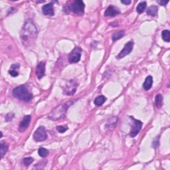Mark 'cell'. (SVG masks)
I'll use <instances>...</instances> for the list:
<instances>
[{"label": "cell", "mask_w": 170, "mask_h": 170, "mask_svg": "<svg viewBox=\"0 0 170 170\" xmlns=\"http://www.w3.org/2000/svg\"><path fill=\"white\" fill-rule=\"evenodd\" d=\"M38 35L37 27L31 19H27L25 22L20 33V38L23 45L26 47L31 46L35 41Z\"/></svg>", "instance_id": "6da1fadb"}, {"label": "cell", "mask_w": 170, "mask_h": 170, "mask_svg": "<svg viewBox=\"0 0 170 170\" xmlns=\"http://www.w3.org/2000/svg\"><path fill=\"white\" fill-rule=\"evenodd\" d=\"M69 101L66 102V103L61 104V105L57 106V107L53 108L49 114L48 115V118L49 119L52 120H59L63 118L66 114V112L68 110V108L70 107L71 105H72L73 102Z\"/></svg>", "instance_id": "7a4b0ae2"}, {"label": "cell", "mask_w": 170, "mask_h": 170, "mask_svg": "<svg viewBox=\"0 0 170 170\" xmlns=\"http://www.w3.org/2000/svg\"><path fill=\"white\" fill-rule=\"evenodd\" d=\"M13 95L17 99L23 100L25 102H29L32 99V95L25 85L15 88L13 90Z\"/></svg>", "instance_id": "3957f363"}, {"label": "cell", "mask_w": 170, "mask_h": 170, "mask_svg": "<svg viewBox=\"0 0 170 170\" xmlns=\"http://www.w3.org/2000/svg\"><path fill=\"white\" fill-rule=\"evenodd\" d=\"M82 49L79 47H77L73 49V51L69 53L68 57L69 62L70 63H77L81 60Z\"/></svg>", "instance_id": "277c9868"}, {"label": "cell", "mask_w": 170, "mask_h": 170, "mask_svg": "<svg viewBox=\"0 0 170 170\" xmlns=\"http://www.w3.org/2000/svg\"><path fill=\"white\" fill-rule=\"evenodd\" d=\"M85 5L81 0L75 1L70 5V9L76 14H83L85 11Z\"/></svg>", "instance_id": "5b68a950"}, {"label": "cell", "mask_w": 170, "mask_h": 170, "mask_svg": "<svg viewBox=\"0 0 170 170\" xmlns=\"http://www.w3.org/2000/svg\"><path fill=\"white\" fill-rule=\"evenodd\" d=\"M130 118L132 120V128H131L130 135L131 137L134 138L136 136L137 134L140 132V131L142 129L143 123L140 121V120H136L132 117V116H130Z\"/></svg>", "instance_id": "8992f818"}, {"label": "cell", "mask_w": 170, "mask_h": 170, "mask_svg": "<svg viewBox=\"0 0 170 170\" xmlns=\"http://www.w3.org/2000/svg\"><path fill=\"white\" fill-rule=\"evenodd\" d=\"M47 138L45 128L44 126H40L37 129L33 134V138L36 142H43Z\"/></svg>", "instance_id": "52a82bcc"}, {"label": "cell", "mask_w": 170, "mask_h": 170, "mask_svg": "<svg viewBox=\"0 0 170 170\" xmlns=\"http://www.w3.org/2000/svg\"><path fill=\"white\" fill-rule=\"evenodd\" d=\"M78 85L77 82L73 80L68 81L65 85V87L63 90V93L67 95H73L77 91Z\"/></svg>", "instance_id": "ba28073f"}, {"label": "cell", "mask_w": 170, "mask_h": 170, "mask_svg": "<svg viewBox=\"0 0 170 170\" xmlns=\"http://www.w3.org/2000/svg\"><path fill=\"white\" fill-rule=\"evenodd\" d=\"M134 47V42L133 41H129L125 45L124 49L120 51V53L118 54V56H116V59H120L124 58L126 55L130 54L133 50Z\"/></svg>", "instance_id": "9c48e42d"}, {"label": "cell", "mask_w": 170, "mask_h": 170, "mask_svg": "<svg viewBox=\"0 0 170 170\" xmlns=\"http://www.w3.org/2000/svg\"><path fill=\"white\" fill-rule=\"evenodd\" d=\"M45 75V62L41 61L37 65L36 75L39 79H42Z\"/></svg>", "instance_id": "30bf717a"}, {"label": "cell", "mask_w": 170, "mask_h": 170, "mask_svg": "<svg viewBox=\"0 0 170 170\" xmlns=\"http://www.w3.org/2000/svg\"><path fill=\"white\" fill-rule=\"evenodd\" d=\"M31 120V117L30 115H27L24 116L23 119L21 120L19 124V131L20 132H23L27 130V128L29 126Z\"/></svg>", "instance_id": "8fae6325"}, {"label": "cell", "mask_w": 170, "mask_h": 170, "mask_svg": "<svg viewBox=\"0 0 170 170\" xmlns=\"http://www.w3.org/2000/svg\"><path fill=\"white\" fill-rule=\"evenodd\" d=\"M120 13V9L115 6L110 5L106 9L104 12V15L106 17H115Z\"/></svg>", "instance_id": "7c38bea8"}, {"label": "cell", "mask_w": 170, "mask_h": 170, "mask_svg": "<svg viewBox=\"0 0 170 170\" xmlns=\"http://www.w3.org/2000/svg\"><path fill=\"white\" fill-rule=\"evenodd\" d=\"M42 11L45 15L50 16V17L54 16L55 11L53 3H49L43 6Z\"/></svg>", "instance_id": "4fadbf2b"}, {"label": "cell", "mask_w": 170, "mask_h": 170, "mask_svg": "<svg viewBox=\"0 0 170 170\" xmlns=\"http://www.w3.org/2000/svg\"><path fill=\"white\" fill-rule=\"evenodd\" d=\"M153 84V78L151 76H148L146 80H145L144 83L143 84V87L146 91H148L151 88Z\"/></svg>", "instance_id": "5bb4252c"}, {"label": "cell", "mask_w": 170, "mask_h": 170, "mask_svg": "<svg viewBox=\"0 0 170 170\" xmlns=\"http://www.w3.org/2000/svg\"><path fill=\"white\" fill-rule=\"evenodd\" d=\"M157 11H158V8L157 6L152 5L150 6L148 9H147V14L149 15L152 16V17H155L157 15Z\"/></svg>", "instance_id": "9a60e30c"}, {"label": "cell", "mask_w": 170, "mask_h": 170, "mask_svg": "<svg viewBox=\"0 0 170 170\" xmlns=\"http://www.w3.org/2000/svg\"><path fill=\"white\" fill-rule=\"evenodd\" d=\"M155 104L157 108H161L163 105V96L161 94H157L155 98Z\"/></svg>", "instance_id": "2e32d148"}, {"label": "cell", "mask_w": 170, "mask_h": 170, "mask_svg": "<svg viewBox=\"0 0 170 170\" xmlns=\"http://www.w3.org/2000/svg\"><path fill=\"white\" fill-rule=\"evenodd\" d=\"M0 144H1V157L3 158L8 150V145L4 141H1Z\"/></svg>", "instance_id": "e0dca14e"}, {"label": "cell", "mask_w": 170, "mask_h": 170, "mask_svg": "<svg viewBox=\"0 0 170 170\" xmlns=\"http://www.w3.org/2000/svg\"><path fill=\"white\" fill-rule=\"evenodd\" d=\"M125 34V31L124 30L119 31L114 33L112 35V39L113 41H116L119 40L120 39H121L122 37H124Z\"/></svg>", "instance_id": "ac0fdd59"}, {"label": "cell", "mask_w": 170, "mask_h": 170, "mask_svg": "<svg viewBox=\"0 0 170 170\" xmlns=\"http://www.w3.org/2000/svg\"><path fill=\"white\" fill-rule=\"evenodd\" d=\"M106 100V97L103 95H100L98 96V97L95 98V104L97 106H100L103 104L104 102H105Z\"/></svg>", "instance_id": "d6986e66"}, {"label": "cell", "mask_w": 170, "mask_h": 170, "mask_svg": "<svg viewBox=\"0 0 170 170\" xmlns=\"http://www.w3.org/2000/svg\"><path fill=\"white\" fill-rule=\"evenodd\" d=\"M147 6L146 1H142L138 4L136 7V11L138 13H142L145 11Z\"/></svg>", "instance_id": "ffe728a7"}, {"label": "cell", "mask_w": 170, "mask_h": 170, "mask_svg": "<svg viewBox=\"0 0 170 170\" xmlns=\"http://www.w3.org/2000/svg\"><path fill=\"white\" fill-rule=\"evenodd\" d=\"M161 35H162V39L163 41H165V42L169 43L170 41V32L169 30L163 31Z\"/></svg>", "instance_id": "44dd1931"}, {"label": "cell", "mask_w": 170, "mask_h": 170, "mask_svg": "<svg viewBox=\"0 0 170 170\" xmlns=\"http://www.w3.org/2000/svg\"><path fill=\"white\" fill-rule=\"evenodd\" d=\"M38 153L41 157H45L49 155V151L44 147H40L38 150Z\"/></svg>", "instance_id": "7402d4cb"}, {"label": "cell", "mask_w": 170, "mask_h": 170, "mask_svg": "<svg viewBox=\"0 0 170 170\" xmlns=\"http://www.w3.org/2000/svg\"><path fill=\"white\" fill-rule=\"evenodd\" d=\"M33 161L34 159L33 157H25V158H24L23 159V163L25 166H29V165L31 164V163L33 162Z\"/></svg>", "instance_id": "603a6c76"}, {"label": "cell", "mask_w": 170, "mask_h": 170, "mask_svg": "<svg viewBox=\"0 0 170 170\" xmlns=\"http://www.w3.org/2000/svg\"><path fill=\"white\" fill-rule=\"evenodd\" d=\"M57 130H58L59 132H60L62 134V133H64L66 132V131L68 130V126H58L57 127Z\"/></svg>", "instance_id": "cb8c5ba5"}, {"label": "cell", "mask_w": 170, "mask_h": 170, "mask_svg": "<svg viewBox=\"0 0 170 170\" xmlns=\"http://www.w3.org/2000/svg\"><path fill=\"white\" fill-rule=\"evenodd\" d=\"M9 75H11V77H17L18 75H19V74H18L17 71H16L15 70H11V69H10V70L9 71Z\"/></svg>", "instance_id": "d4e9b609"}, {"label": "cell", "mask_w": 170, "mask_h": 170, "mask_svg": "<svg viewBox=\"0 0 170 170\" xmlns=\"http://www.w3.org/2000/svg\"><path fill=\"white\" fill-rule=\"evenodd\" d=\"M19 68V65H18V64H13V65H11V67H10V69H11V70H15V71H16L15 69H18Z\"/></svg>", "instance_id": "484cf974"}, {"label": "cell", "mask_w": 170, "mask_h": 170, "mask_svg": "<svg viewBox=\"0 0 170 170\" xmlns=\"http://www.w3.org/2000/svg\"><path fill=\"white\" fill-rule=\"evenodd\" d=\"M157 3H159V4H161V5H163V6H165V5H166V4L168 3V1H157Z\"/></svg>", "instance_id": "4316f807"}, {"label": "cell", "mask_w": 170, "mask_h": 170, "mask_svg": "<svg viewBox=\"0 0 170 170\" xmlns=\"http://www.w3.org/2000/svg\"><path fill=\"white\" fill-rule=\"evenodd\" d=\"M121 3H124L125 5H128V4H130L131 3V1L130 0H123V1H121Z\"/></svg>", "instance_id": "83f0119b"}]
</instances>
